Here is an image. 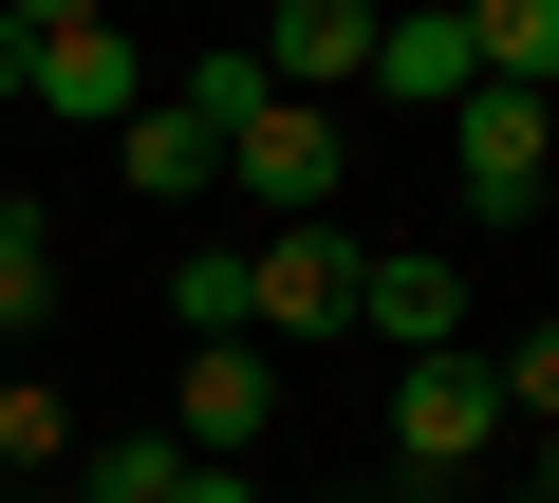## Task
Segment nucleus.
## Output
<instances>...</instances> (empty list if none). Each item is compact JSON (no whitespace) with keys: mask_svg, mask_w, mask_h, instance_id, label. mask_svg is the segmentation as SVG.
I'll list each match as a JSON object with an SVG mask.
<instances>
[{"mask_svg":"<svg viewBox=\"0 0 559 503\" xmlns=\"http://www.w3.org/2000/svg\"><path fill=\"white\" fill-rule=\"evenodd\" d=\"M150 94H187V112H205V149H224V131H242V112H261L280 75H261V57H242V20H224V38H205L187 75H150Z\"/></svg>","mask_w":559,"mask_h":503,"instance_id":"obj_11","label":"nucleus"},{"mask_svg":"<svg viewBox=\"0 0 559 503\" xmlns=\"http://www.w3.org/2000/svg\"><path fill=\"white\" fill-rule=\"evenodd\" d=\"M242 57L280 75V94H373V0H261V20H242Z\"/></svg>","mask_w":559,"mask_h":503,"instance_id":"obj_6","label":"nucleus"},{"mask_svg":"<svg viewBox=\"0 0 559 503\" xmlns=\"http://www.w3.org/2000/svg\"><path fill=\"white\" fill-rule=\"evenodd\" d=\"M0 20H20V38H75V20H112V0H0Z\"/></svg>","mask_w":559,"mask_h":503,"instance_id":"obj_16","label":"nucleus"},{"mask_svg":"<svg viewBox=\"0 0 559 503\" xmlns=\"http://www.w3.org/2000/svg\"><path fill=\"white\" fill-rule=\"evenodd\" d=\"M242 20H261V0H242Z\"/></svg>","mask_w":559,"mask_h":503,"instance_id":"obj_19","label":"nucleus"},{"mask_svg":"<svg viewBox=\"0 0 559 503\" xmlns=\"http://www.w3.org/2000/svg\"><path fill=\"white\" fill-rule=\"evenodd\" d=\"M336 168H355V131H336L318 94H261V112L224 131V187H242L261 224H336Z\"/></svg>","mask_w":559,"mask_h":503,"instance_id":"obj_1","label":"nucleus"},{"mask_svg":"<svg viewBox=\"0 0 559 503\" xmlns=\"http://www.w3.org/2000/svg\"><path fill=\"white\" fill-rule=\"evenodd\" d=\"M20 57H38V38H20V20H0V112H20Z\"/></svg>","mask_w":559,"mask_h":503,"instance_id":"obj_18","label":"nucleus"},{"mask_svg":"<svg viewBox=\"0 0 559 503\" xmlns=\"http://www.w3.org/2000/svg\"><path fill=\"white\" fill-rule=\"evenodd\" d=\"M373 94H392V112H448V94H485V75H466V20H373Z\"/></svg>","mask_w":559,"mask_h":503,"instance_id":"obj_10","label":"nucleus"},{"mask_svg":"<svg viewBox=\"0 0 559 503\" xmlns=\"http://www.w3.org/2000/svg\"><path fill=\"white\" fill-rule=\"evenodd\" d=\"M0 466H75V410L57 392H0Z\"/></svg>","mask_w":559,"mask_h":503,"instance_id":"obj_15","label":"nucleus"},{"mask_svg":"<svg viewBox=\"0 0 559 503\" xmlns=\"http://www.w3.org/2000/svg\"><path fill=\"white\" fill-rule=\"evenodd\" d=\"M485 447H503V392H485V336H466V355H392V466H411V484H466Z\"/></svg>","mask_w":559,"mask_h":503,"instance_id":"obj_2","label":"nucleus"},{"mask_svg":"<svg viewBox=\"0 0 559 503\" xmlns=\"http://www.w3.org/2000/svg\"><path fill=\"white\" fill-rule=\"evenodd\" d=\"M355 336H392V355H466V262H429V242H355Z\"/></svg>","mask_w":559,"mask_h":503,"instance_id":"obj_7","label":"nucleus"},{"mask_svg":"<svg viewBox=\"0 0 559 503\" xmlns=\"http://www.w3.org/2000/svg\"><path fill=\"white\" fill-rule=\"evenodd\" d=\"M168 318L187 336H242V242H187V262H168Z\"/></svg>","mask_w":559,"mask_h":503,"instance_id":"obj_14","label":"nucleus"},{"mask_svg":"<svg viewBox=\"0 0 559 503\" xmlns=\"http://www.w3.org/2000/svg\"><path fill=\"white\" fill-rule=\"evenodd\" d=\"M448 168H466L485 224H522V205L559 187V112H540V94H448Z\"/></svg>","mask_w":559,"mask_h":503,"instance_id":"obj_4","label":"nucleus"},{"mask_svg":"<svg viewBox=\"0 0 559 503\" xmlns=\"http://www.w3.org/2000/svg\"><path fill=\"white\" fill-rule=\"evenodd\" d=\"M38 318H57V224L0 205V336H38Z\"/></svg>","mask_w":559,"mask_h":503,"instance_id":"obj_12","label":"nucleus"},{"mask_svg":"<svg viewBox=\"0 0 559 503\" xmlns=\"http://www.w3.org/2000/svg\"><path fill=\"white\" fill-rule=\"evenodd\" d=\"M168 466H187L168 429H112V447H75V503H168Z\"/></svg>","mask_w":559,"mask_h":503,"instance_id":"obj_13","label":"nucleus"},{"mask_svg":"<svg viewBox=\"0 0 559 503\" xmlns=\"http://www.w3.org/2000/svg\"><path fill=\"white\" fill-rule=\"evenodd\" d=\"M112 168H131L150 205H205V187H224V149H205V112H187V94H150V112L112 131Z\"/></svg>","mask_w":559,"mask_h":503,"instance_id":"obj_9","label":"nucleus"},{"mask_svg":"<svg viewBox=\"0 0 559 503\" xmlns=\"http://www.w3.org/2000/svg\"><path fill=\"white\" fill-rule=\"evenodd\" d=\"M168 503H261V484L242 466H168Z\"/></svg>","mask_w":559,"mask_h":503,"instance_id":"obj_17","label":"nucleus"},{"mask_svg":"<svg viewBox=\"0 0 559 503\" xmlns=\"http://www.w3.org/2000/svg\"><path fill=\"white\" fill-rule=\"evenodd\" d=\"M20 94H38L57 131H94V149H112V131L150 112V57H131L112 20H75V38H38V57H20Z\"/></svg>","mask_w":559,"mask_h":503,"instance_id":"obj_8","label":"nucleus"},{"mask_svg":"<svg viewBox=\"0 0 559 503\" xmlns=\"http://www.w3.org/2000/svg\"><path fill=\"white\" fill-rule=\"evenodd\" d=\"M242 336H355V224H261L242 242Z\"/></svg>","mask_w":559,"mask_h":503,"instance_id":"obj_3","label":"nucleus"},{"mask_svg":"<svg viewBox=\"0 0 559 503\" xmlns=\"http://www.w3.org/2000/svg\"><path fill=\"white\" fill-rule=\"evenodd\" d=\"M280 429V373H261V336H187V392H168V447L187 466H242Z\"/></svg>","mask_w":559,"mask_h":503,"instance_id":"obj_5","label":"nucleus"}]
</instances>
